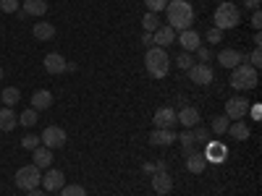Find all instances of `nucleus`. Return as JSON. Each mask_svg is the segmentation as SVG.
<instances>
[{"label": "nucleus", "instance_id": "obj_11", "mask_svg": "<svg viewBox=\"0 0 262 196\" xmlns=\"http://www.w3.org/2000/svg\"><path fill=\"white\" fill-rule=\"evenodd\" d=\"M176 123H181L184 128H194V126H200V110L191 105H184L181 110L176 113Z\"/></svg>", "mask_w": 262, "mask_h": 196}, {"label": "nucleus", "instance_id": "obj_20", "mask_svg": "<svg viewBox=\"0 0 262 196\" xmlns=\"http://www.w3.org/2000/svg\"><path fill=\"white\" fill-rule=\"evenodd\" d=\"M32 34H34L39 42H50V39L55 37V27L50 24V21H37L34 29H32Z\"/></svg>", "mask_w": 262, "mask_h": 196}, {"label": "nucleus", "instance_id": "obj_30", "mask_svg": "<svg viewBox=\"0 0 262 196\" xmlns=\"http://www.w3.org/2000/svg\"><path fill=\"white\" fill-rule=\"evenodd\" d=\"M191 136H194V141H202V144H207L210 141V128H205V126H194L191 128Z\"/></svg>", "mask_w": 262, "mask_h": 196}, {"label": "nucleus", "instance_id": "obj_1", "mask_svg": "<svg viewBox=\"0 0 262 196\" xmlns=\"http://www.w3.org/2000/svg\"><path fill=\"white\" fill-rule=\"evenodd\" d=\"M165 13H168V27H170L173 32L191 29V21H194V8L186 3V0H168Z\"/></svg>", "mask_w": 262, "mask_h": 196}, {"label": "nucleus", "instance_id": "obj_39", "mask_svg": "<svg viewBox=\"0 0 262 196\" xmlns=\"http://www.w3.org/2000/svg\"><path fill=\"white\" fill-rule=\"evenodd\" d=\"M210 58H212V53L207 47H196V63H210Z\"/></svg>", "mask_w": 262, "mask_h": 196}, {"label": "nucleus", "instance_id": "obj_36", "mask_svg": "<svg viewBox=\"0 0 262 196\" xmlns=\"http://www.w3.org/2000/svg\"><path fill=\"white\" fill-rule=\"evenodd\" d=\"M205 37H207V42H210V45H217V42H221V39H223V32L212 27V29H210V32H207Z\"/></svg>", "mask_w": 262, "mask_h": 196}, {"label": "nucleus", "instance_id": "obj_18", "mask_svg": "<svg viewBox=\"0 0 262 196\" xmlns=\"http://www.w3.org/2000/svg\"><path fill=\"white\" fill-rule=\"evenodd\" d=\"M152 39H155V47H168V45H173V42H176V32L165 24V27H160L158 32H152Z\"/></svg>", "mask_w": 262, "mask_h": 196}, {"label": "nucleus", "instance_id": "obj_27", "mask_svg": "<svg viewBox=\"0 0 262 196\" xmlns=\"http://www.w3.org/2000/svg\"><path fill=\"white\" fill-rule=\"evenodd\" d=\"M18 100H21V92L16 89V86H6V89H3V94H0V102H3L6 107H13V105H18Z\"/></svg>", "mask_w": 262, "mask_h": 196}, {"label": "nucleus", "instance_id": "obj_40", "mask_svg": "<svg viewBox=\"0 0 262 196\" xmlns=\"http://www.w3.org/2000/svg\"><path fill=\"white\" fill-rule=\"evenodd\" d=\"M252 27L259 32V27H262V13L259 11H252Z\"/></svg>", "mask_w": 262, "mask_h": 196}, {"label": "nucleus", "instance_id": "obj_24", "mask_svg": "<svg viewBox=\"0 0 262 196\" xmlns=\"http://www.w3.org/2000/svg\"><path fill=\"white\" fill-rule=\"evenodd\" d=\"M228 134H231L236 141H247L252 131H249V126H247L244 120H236V123H231V126H228Z\"/></svg>", "mask_w": 262, "mask_h": 196}, {"label": "nucleus", "instance_id": "obj_2", "mask_svg": "<svg viewBox=\"0 0 262 196\" xmlns=\"http://www.w3.org/2000/svg\"><path fill=\"white\" fill-rule=\"evenodd\" d=\"M144 65H147V74L152 79H165L168 71H170V55L165 53V47H147V55H144Z\"/></svg>", "mask_w": 262, "mask_h": 196}, {"label": "nucleus", "instance_id": "obj_5", "mask_svg": "<svg viewBox=\"0 0 262 196\" xmlns=\"http://www.w3.org/2000/svg\"><path fill=\"white\" fill-rule=\"evenodd\" d=\"M39 183H42V170L37 165H24L16 170V188H21L24 193L37 188Z\"/></svg>", "mask_w": 262, "mask_h": 196}, {"label": "nucleus", "instance_id": "obj_23", "mask_svg": "<svg viewBox=\"0 0 262 196\" xmlns=\"http://www.w3.org/2000/svg\"><path fill=\"white\" fill-rule=\"evenodd\" d=\"M16 113L11 110V107H0V131L3 134H8V131H13L16 128Z\"/></svg>", "mask_w": 262, "mask_h": 196}, {"label": "nucleus", "instance_id": "obj_4", "mask_svg": "<svg viewBox=\"0 0 262 196\" xmlns=\"http://www.w3.org/2000/svg\"><path fill=\"white\" fill-rule=\"evenodd\" d=\"M212 21H215V29L226 32V29L238 27V21H242V13H238V8H236L233 3H221V6L215 8V13H212Z\"/></svg>", "mask_w": 262, "mask_h": 196}, {"label": "nucleus", "instance_id": "obj_26", "mask_svg": "<svg viewBox=\"0 0 262 196\" xmlns=\"http://www.w3.org/2000/svg\"><path fill=\"white\" fill-rule=\"evenodd\" d=\"M160 27H163V24H160V16H158V13H149V11H147V13L142 16V29H144V32L152 34V32H158Z\"/></svg>", "mask_w": 262, "mask_h": 196}, {"label": "nucleus", "instance_id": "obj_7", "mask_svg": "<svg viewBox=\"0 0 262 196\" xmlns=\"http://www.w3.org/2000/svg\"><path fill=\"white\" fill-rule=\"evenodd\" d=\"M186 74H189V79H191L196 86H210L212 79H215V74H212V68H210L207 63H194Z\"/></svg>", "mask_w": 262, "mask_h": 196}, {"label": "nucleus", "instance_id": "obj_42", "mask_svg": "<svg viewBox=\"0 0 262 196\" xmlns=\"http://www.w3.org/2000/svg\"><path fill=\"white\" fill-rule=\"evenodd\" d=\"M142 170L147 173V176H155V165H152V162H144V165H142Z\"/></svg>", "mask_w": 262, "mask_h": 196}, {"label": "nucleus", "instance_id": "obj_37", "mask_svg": "<svg viewBox=\"0 0 262 196\" xmlns=\"http://www.w3.org/2000/svg\"><path fill=\"white\" fill-rule=\"evenodd\" d=\"M249 65H252V68H259V65H262V50H259V47L252 50V55H249Z\"/></svg>", "mask_w": 262, "mask_h": 196}, {"label": "nucleus", "instance_id": "obj_10", "mask_svg": "<svg viewBox=\"0 0 262 196\" xmlns=\"http://www.w3.org/2000/svg\"><path fill=\"white\" fill-rule=\"evenodd\" d=\"M176 42L181 45V50H186V53H191V50H196V47H202V39H200V34H196L194 29L179 32V34H176Z\"/></svg>", "mask_w": 262, "mask_h": 196}, {"label": "nucleus", "instance_id": "obj_15", "mask_svg": "<svg viewBox=\"0 0 262 196\" xmlns=\"http://www.w3.org/2000/svg\"><path fill=\"white\" fill-rule=\"evenodd\" d=\"M173 141H176V134L170 128H155L149 134V144H155V146H170Z\"/></svg>", "mask_w": 262, "mask_h": 196}, {"label": "nucleus", "instance_id": "obj_33", "mask_svg": "<svg viewBox=\"0 0 262 196\" xmlns=\"http://www.w3.org/2000/svg\"><path fill=\"white\" fill-rule=\"evenodd\" d=\"M144 6H147L149 13H160V11H165L168 0H144Z\"/></svg>", "mask_w": 262, "mask_h": 196}, {"label": "nucleus", "instance_id": "obj_41", "mask_svg": "<svg viewBox=\"0 0 262 196\" xmlns=\"http://www.w3.org/2000/svg\"><path fill=\"white\" fill-rule=\"evenodd\" d=\"M142 45H144V47H152V45H155V39H152V34H149V32H144V34H142Z\"/></svg>", "mask_w": 262, "mask_h": 196}, {"label": "nucleus", "instance_id": "obj_34", "mask_svg": "<svg viewBox=\"0 0 262 196\" xmlns=\"http://www.w3.org/2000/svg\"><path fill=\"white\" fill-rule=\"evenodd\" d=\"M39 144H42V141H39V136H34V134H27L24 139H21V146L29 149V152H32V149H37Z\"/></svg>", "mask_w": 262, "mask_h": 196}, {"label": "nucleus", "instance_id": "obj_21", "mask_svg": "<svg viewBox=\"0 0 262 196\" xmlns=\"http://www.w3.org/2000/svg\"><path fill=\"white\" fill-rule=\"evenodd\" d=\"M205 165H207V157H205V152H194V155H189L186 157V170L189 173H202L205 170Z\"/></svg>", "mask_w": 262, "mask_h": 196}, {"label": "nucleus", "instance_id": "obj_16", "mask_svg": "<svg viewBox=\"0 0 262 196\" xmlns=\"http://www.w3.org/2000/svg\"><path fill=\"white\" fill-rule=\"evenodd\" d=\"M45 71L53 74V76L63 74V71H66V58H63L60 53H48V55H45Z\"/></svg>", "mask_w": 262, "mask_h": 196}, {"label": "nucleus", "instance_id": "obj_45", "mask_svg": "<svg viewBox=\"0 0 262 196\" xmlns=\"http://www.w3.org/2000/svg\"><path fill=\"white\" fill-rule=\"evenodd\" d=\"M252 39H254V47H259V45H262V37H259V32H257Z\"/></svg>", "mask_w": 262, "mask_h": 196}, {"label": "nucleus", "instance_id": "obj_44", "mask_svg": "<svg viewBox=\"0 0 262 196\" xmlns=\"http://www.w3.org/2000/svg\"><path fill=\"white\" fill-rule=\"evenodd\" d=\"M27 196H48V191H39V188H32V191H27Z\"/></svg>", "mask_w": 262, "mask_h": 196}, {"label": "nucleus", "instance_id": "obj_19", "mask_svg": "<svg viewBox=\"0 0 262 196\" xmlns=\"http://www.w3.org/2000/svg\"><path fill=\"white\" fill-rule=\"evenodd\" d=\"M32 155H34V165L39 167V170H48L50 165H53V149H48V146H37V149H32Z\"/></svg>", "mask_w": 262, "mask_h": 196}, {"label": "nucleus", "instance_id": "obj_29", "mask_svg": "<svg viewBox=\"0 0 262 196\" xmlns=\"http://www.w3.org/2000/svg\"><path fill=\"white\" fill-rule=\"evenodd\" d=\"M173 63H176L181 71H189V68H191V65H194L196 60H194V58H191V55H189L186 50H181V53H179L176 58H173Z\"/></svg>", "mask_w": 262, "mask_h": 196}, {"label": "nucleus", "instance_id": "obj_38", "mask_svg": "<svg viewBox=\"0 0 262 196\" xmlns=\"http://www.w3.org/2000/svg\"><path fill=\"white\" fill-rule=\"evenodd\" d=\"M176 141H181V146H194V136H191V131H184L181 136H176Z\"/></svg>", "mask_w": 262, "mask_h": 196}, {"label": "nucleus", "instance_id": "obj_9", "mask_svg": "<svg viewBox=\"0 0 262 196\" xmlns=\"http://www.w3.org/2000/svg\"><path fill=\"white\" fill-rule=\"evenodd\" d=\"M66 186V176L55 167H48V173L42 176V191H60Z\"/></svg>", "mask_w": 262, "mask_h": 196}, {"label": "nucleus", "instance_id": "obj_43", "mask_svg": "<svg viewBox=\"0 0 262 196\" xmlns=\"http://www.w3.org/2000/svg\"><path fill=\"white\" fill-rule=\"evenodd\" d=\"M247 8L249 11H259V0H247Z\"/></svg>", "mask_w": 262, "mask_h": 196}, {"label": "nucleus", "instance_id": "obj_25", "mask_svg": "<svg viewBox=\"0 0 262 196\" xmlns=\"http://www.w3.org/2000/svg\"><path fill=\"white\" fill-rule=\"evenodd\" d=\"M205 157H207V162H217V160H226L228 157V149L226 146H217V144H212V141H207V152H205Z\"/></svg>", "mask_w": 262, "mask_h": 196}, {"label": "nucleus", "instance_id": "obj_32", "mask_svg": "<svg viewBox=\"0 0 262 196\" xmlns=\"http://www.w3.org/2000/svg\"><path fill=\"white\" fill-rule=\"evenodd\" d=\"M60 196H86V191H84V186L74 183V186H63L60 188Z\"/></svg>", "mask_w": 262, "mask_h": 196}, {"label": "nucleus", "instance_id": "obj_14", "mask_svg": "<svg viewBox=\"0 0 262 196\" xmlns=\"http://www.w3.org/2000/svg\"><path fill=\"white\" fill-rule=\"evenodd\" d=\"M152 123H155V128H173V123H176V110H173V107H160L155 113V118H152Z\"/></svg>", "mask_w": 262, "mask_h": 196}, {"label": "nucleus", "instance_id": "obj_13", "mask_svg": "<svg viewBox=\"0 0 262 196\" xmlns=\"http://www.w3.org/2000/svg\"><path fill=\"white\" fill-rule=\"evenodd\" d=\"M217 63L223 65V68H236V65H242L244 63V55L238 53V50H221L217 53Z\"/></svg>", "mask_w": 262, "mask_h": 196}, {"label": "nucleus", "instance_id": "obj_17", "mask_svg": "<svg viewBox=\"0 0 262 196\" xmlns=\"http://www.w3.org/2000/svg\"><path fill=\"white\" fill-rule=\"evenodd\" d=\"M48 107H53V92H48V89H37L34 94H32V110H48Z\"/></svg>", "mask_w": 262, "mask_h": 196}, {"label": "nucleus", "instance_id": "obj_22", "mask_svg": "<svg viewBox=\"0 0 262 196\" xmlns=\"http://www.w3.org/2000/svg\"><path fill=\"white\" fill-rule=\"evenodd\" d=\"M24 11L27 16H45L48 13V0H24Z\"/></svg>", "mask_w": 262, "mask_h": 196}, {"label": "nucleus", "instance_id": "obj_31", "mask_svg": "<svg viewBox=\"0 0 262 196\" xmlns=\"http://www.w3.org/2000/svg\"><path fill=\"white\" fill-rule=\"evenodd\" d=\"M18 123L27 126V128H32V126L37 123V110H32V107H29V110H24V113L18 115Z\"/></svg>", "mask_w": 262, "mask_h": 196}, {"label": "nucleus", "instance_id": "obj_8", "mask_svg": "<svg viewBox=\"0 0 262 196\" xmlns=\"http://www.w3.org/2000/svg\"><path fill=\"white\" fill-rule=\"evenodd\" d=\"M247 113H249V102L247 100H242V97L226 100V118L228 120H242V118H247Z\"/></svg>", "mask_w": 262, "mask_h": 196}, {"label": "nucleus", "instance_id": "obj_46", "mask_svg": "<svg viewBox=\"0 0 262 196\" xmlns=\"http://www.w3.org/2000/svg\"><path fill=\"white\" fill-rule=\"evenodd\" d=\"M0 81H3V68H0Z\"/></svg>", "mask_w": 262, "mask_h": 196}, {"label": "nucleus", "instance_id": "obj_6", "mask_svg": "<svg viewBox=\"0 0 262 196\" xmlns=\"http://www.w3.org/2000/svg\"><path fill=\"white\" fill-rule=\"evenodd\" d=\"M66 131L60 128V126H48L45 131H42V136H39V141H42V146H48V149H63L66 146Z\"/></svg>", "mask_w": 262, "mask_h": 196}, {"label": "nucleus", "instance_id": "obj_28", "mask_svg": "<svg viewBox=\"0 0 262 196\" xmlns=\"http://www.w3.org/2000/svg\"><path fill=\"white\" fill-rule=\"evenodd\" d=\"M228 120H226V115H215L212 118V123H210V134H217V136H221V134H226V131H228Z\"/></svg>", "mask_w": 262, "mask_h": 196}, {"label": "nucleus", "instance_id": "obj_3", "mask_svg": "<svg viewBox=\"0 0 262 196\" xmlns=\"http://www.w3.org/2000/svg\"><path fill=\"white\" fill-rule=\"evenodd\" d=\"M259 81L257 76V68H252L249 63H242V65H236V68H231V86L238 92H244V89H254Z\"/></svg>", "mask_w": 262, "mask_h": 196}, {"label": "nucleus", "instance_id": "obj_12", "mask_svg": "<svg viewBox=\"0 0 262 196\" xmlns=\"http://www.w3.org/2000/svg\"><path fill=\"white\" fill-rule=\"evenodd\" d=\"M152 191L160 193V196H165V193L173 191V178L168 176V170L165 173H155V176H152Z\"/></svg>", "mask_w": 262, "mask_h": 196}, {"label": "nucleus", "instance_id": "obj_35", "mask_svg": "<svg viewBox=\"0 0 262 196\" xmlns=\"http://www.w3.org/2000/svg\"><path fill=\"white\" fill-rule=\"evenodd\" d=\"M0 11L3 13H16L18 11V0H0Z\"/></svg>", "mask_w": 262, "mask_h": 196}]
</instances>
